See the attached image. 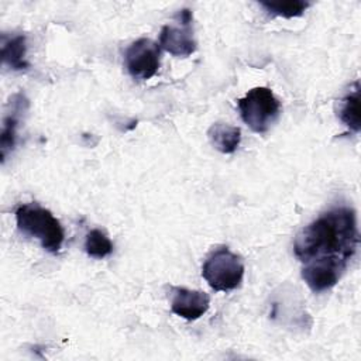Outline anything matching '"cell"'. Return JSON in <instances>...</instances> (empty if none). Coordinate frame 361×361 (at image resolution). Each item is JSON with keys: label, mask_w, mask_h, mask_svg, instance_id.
<instances>
[{"label": "cell", "mask_w": 361, "mask_h": 361, "mask_svg": "<svg viewBox=\"0 0 361 361\" xmlns=\"http://www.w3.org/2000/svg\"><path fill=\"white\" fill-rule=\"evenodd\" d=\"M358 243L355 212L350 207H336L296 234L293 252L302 264L330 262L347 268Z\"/></svg>", "instance_id": "cell-1"}, {"label": "cell", "mask_w": 361, "mask_h": 361, "mask_svg": "<svg viewBox=\"0 0 361 361\" xmlns=\"http://www.w3.org/2000/svg\"><path fill=\"white\" fill-rule=\"evenodd\" d=\"M16 223L18 230L39 240L44 250L56 254L63 243L65 233L59 220L38 203L20 204L16 209Z\"/></svg>", "instance_id": "cell-2"}, {"label": "cell", "mask_w": 361, "mask_h": 361, "mask_svg": "<svg viewBox=\"0 0 361 361\" xmlns=\"http://www.w3.org/2000/svg\"><path fill=\"white\" fill-rule=\"evenodd\" d=\"M238 110L243 121L258 134H264L276 121L281 103L269 87L258 86L238 99Z\"/></svg>", "instance_id": "cell-3"}, {"label": "cell", "mask_w": 361, "mask_h": 361, "mask_svg": "<svg viewBox=\"0 0 361 361\" xmlns=\"http://www.w3.org/2000/svg\"><path fill=\"white\" fill-rule=\"evenodd\" d=\"M202 275L217 292H228L240 286L244 276V262L228 247L214 250L202 267Z\"/></svg>", "instance_id": "cell-4"}, {"label": "cell", "mask_w": 361, "mask_h": 361, "mask_svg": "<svg viewBox=\"0 0 361 361\" xmlns=\"http://www.w3.org/2000/svg\"><path fill=\"white\" fill-rule=\"evenodd\" d=\"M124 59L126 68L134 79L148 80L159 69L161 47L149 38H140L127 48Z\"/></svg>", "instance_id": "cell-5"}, {"label": "cell", "mask_w": 361, "mask_h": 361, "mask_svg": "<svg viewBox=\"0 0 361 361\" xmlns=\"http://www.w3.org/2000/svg\"><path fill=\"white\" fill-rule=\"evenodd\" d=\"M210 306V298L202 290L188 288H172L171 309L175 314L186 320H197Z\"/></svg>", "instance_id": "cell-6"}, {"label": "cell", "mask_w": 361, "mask_h": 361, "mask_svg": "<svg viewBox=\"0 0 361 361\" xmlns=\"http://www.w3.org/2000/svg\"><path fill=\"white\" fill-rule=\"evenodd\" d=\"M347 268L330 262L303 264L302 278L313 292H323L333 288Z\"/></svg>", "instance_id": "cell-7"}, {"label": "cell", "mask_w": 361, "mask_h": 361, "mask_svg": "<svg viewBox=\"0 0 361 361\" xmlns=\"http://www.w3.org/2000/svg\"><path fill=\"white\" fill-rule=\"evenodd\" d=\"M159 47L175 56H189L196 51L190 25H164L159 32Z\"/></svg>", "instance_id": "cell-8"}, {"label": "cell", "mask_w": 361, "mask_h": 361, "mask_svg": "<svg viewBox=\"0 0 361 361\" xmlns=\"http://www.w3.org/2000/svg\"><path fill=\"white\" fill-rule=\"evenodd\" d=\"M10 106H11V110L4 116L3 130H1V137H0V149H1V161L3 162L7 157V154L16 145L18 118H20V114L24 111V109L28 106V100L24 97V94L17 93L10 100Z\"/></svg>", "instance_id": "cell-9"}, {"label": "cell", "mask_w": 361, "mask_h": 361, "mask_svg": "<svg viewBox=\"0 0 361 361\" xmlns=\"http://www.w3.org/2000/svg\"><path fill=\"white\" fill-rule=\"evenodd\" d=\"M207 135L212 145L223 154H233L238 148L241 141L240 128L227 123L212 124Z\"/></svg>", "instance_id": "cell-10"}, {"label": "cell", "mask_w": 361, "mask_h": 361, "mask_svg": "<svg viewBox=\"0 0 361 361\" xmlns=\"http://www.w3.org/2000/svg\"><path fill=\"white\" fill-rule=\"evenodd\" d=\"M25 37L14 35L8 39L3 38L1 44V58L3 62L14 71H23L28 68V62L25 61Z\"/></svg>", "instance_id": "cell-11"}, {"label": "cell", "mask_w": 361, "mask_h": 361, "mask_svg": "<svg viewBox=\"0 0 361 361\" xmlns=\"http://www.w3.org/2000/svg\"><path fill=\"white\" fill-rule=\"evenodd\" d=\"M340 120L354 133L360 131V86L358 82L354 83V89L347 93L340 106Z\"/></svg>", "instance_id": "cell-12"}, {"label": "cell", "mask_w": 361, "mask_h": 361, "mask_svg": "<svg viewBox=\"0 0 361 361\" xmlns=\"http://www.w3.org/2000/svg\"><path fill=\"white\" fill-rule=\"evenodd\" d=\"M269 14L283 17V18H293L302 16L306 8L310 6L309 1L303 0H278V1H261L259 3Z\"/></svg>", "instance_id": "cell-13"}, {"label": "cell", "mask_w": 361, "mask_h": 361, "mask_svg": "<svg viewBox=\"0 0 361 361\" xmlns=\"http://www.w3.org/2000/svg\"><path fill=\"white\" fill-rule=\"evenodd\" d=\"M85 250L89 257L102 259L113 252V243L102 230L93 228L86 235Z\"/></svg>", "instance_id": "cell-14"}]
</instances>
